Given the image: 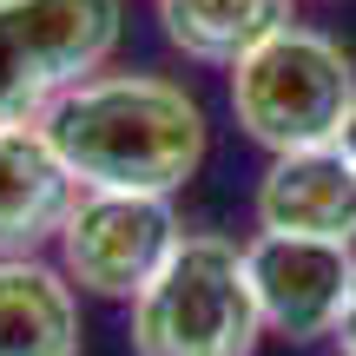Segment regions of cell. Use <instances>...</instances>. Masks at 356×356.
<instances>
[{
	"mask_svg": "<svg viewBox=\"0 0 356 356\" xmlns=\"http://www.w3.org/2000/svg\"><path fill=\"white\" fill-rule=\"evenodd\" d=\"M126 40V0H0V126H33Z\"/></svg>",
	"mask_w": 356,
	"mask_h": 356,
	"instance_id": "cell-4",
	"label": "cell"
},
{
	"mask_svg": "<svg viewBox=\"0 0 356 356\" xmlns=\"http://www.w3.org/2000/svg\"><path fill=\"white\" fill-rule=\"evenodd\" d=\"M79 291L47 257H0V356H79Z\"/></svg>",
	"mask_w": 356,
	"mask_h": 356,
	"instance_id": "cell-9",
	"label": "cell"
},
{
	"mask_svg": "<svg viewBox=\"0 0 356 356\" xmlns=\"http://www.w3.org/2000/svg\"><path fill=\"white\" fill-rule=\"evenodd\" d=\"M244 264H251L264 337H284V343H323V337H337V323L350 310V291H356V251L350 244L257 231L244 244Z\"/></svg>",
	"mask_w": 356,
	"mask_h": 356,
	"instance_id": "cell-6",
	"label": "cell"
},
{
	"mask_svg": "<svg viewBox=\"0 0 356 356\" xmlns=\"http://www.w3.org/2000/svg\"><path fill=\"white\" fill-rule=\"evenodd\" d=\"M350 113H356V60L317 26H284L231 66V119L270 159L337 145Z\"/></svg>",
	"mask_w": 356,
	"mask_h": 356,
	"instance_id": "cell-3",
	"label": "cell"
},
{
	"mask_svg": "<svg viewBox=\"0 0 356 356\" xmlns=\"http://www.w3.org/2000/svg\"><path fill=\"white\" fill-rule=\"evenodd\" d=\"M257 231L270 238H323L356 251V165L343 145L277 152L257 178Z\"/></svg>",
	"mask_w": 356,
	"mask_h": 356,
	"instance_id": "cell-7",
	"label": "cell"
},
{
	"mask_svg": "<svg viewBox=\"0 0 356 356\" xmlns=\"http://www.w3.org/2000/svg\"><path fill=\"white\" fill-rule=\"evenodd\" d=\"M284 26H297V0H159V33L191 66L231 73Z\"/></svg>",
	"mask_w": 356,
	"mask_h": 356,
	"instance_id": "cell-10",
	"label": "cell"
},
{
	"mask_svg": "<svg viewBox=\"0 0 356 356\" xmlns=\"http://www.w3.org/2000/svg\"><path fill=\"white\" fill-rule=\"evenodd\" d=\"M178 238H185V218H178L172 198L79 185V198H73V211H66L53 251H60V270H66L73 291L132 304V297L165 270Z\"/></svg>",
	"mask_w": 356,
	"mask_h": 356,
	"instance_id": "cell-5",
	"label": "cell"
},
{
	"mask_svg": "<svg viewBox=\"0 0 356 356\" xmlns=\"http://www.w3.org/2000/svg\"><path fill=\"white\" fill-rule=\"evenodd\" d=\"M132 356H257V317L244 244L218 231H185L152 284L132 297Z\"/></svg>",
	"mask_w": 356,
	"mask_h": 356,
	"instance_id": "cell-2",
	"label": "cell"
},
{
	"mask_svg": "<svg viewBox=\"0 0 356 356\" xmlns=\"http://www.w3.org/2000/svg\"><path fill=\"white\" fill-rule=\"evenodd\" d=\"M79 178L53 152L47 126H0V257H40L60 238Z\"/></svg>",
	"mask_w": 356,
	"mask_h": 356,
	"instance_id": "cell-8",
	"label": "cell"
},
{
	"mask_svg": "<svg viewBox=\"0 0 356 356\" xmlns=\"http://www.w3.org/2000/svg\"><path fill=\"white\" fill-rule=\"evenodd\" d=\"M343 356H356V291H350V310H343V323H337V337H330Z\"/></svg>",
	"mask_w": 356,
	"mask_h": 356,
	"instance_id": "cell-11",
	"label": "cell"
},
{
	"mask_svg": "<svg viewBox=\"0 0 356 356\" xmlns=\"http://www.w3.org/2000/svg\"><path fill=\"white\" fill-rule=\"evenodd\" d=\"M337 145H343V152H350V165H356V113H350V126H343V139H337Z\"/></svg>",
	"mask_w": 356,
	"mask_h": 356,
	"instance_id": "cell-12",
	"label": "cell"
},
{
	"mask_svg": "<svg viewBox=\"0 0 356 356\" xmlns=\"http://www.w3.org/2000/svg\"><path fill=\"white\" fill-rule=\"evenodd\" d=\"M47 139L66 172L92 191L178 198L211 152L198 92L165 73H92L47 106Z\"/></svg>",
	"mask_w": 356,
	"mask_h": 356,
	"instance_id": "cell-1",
	"label": "cell"
}]
</instances>
